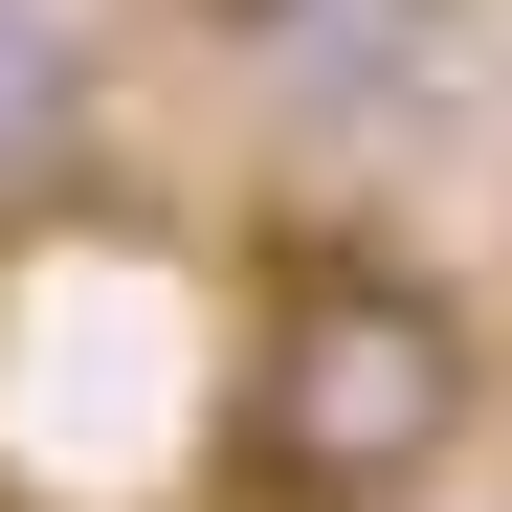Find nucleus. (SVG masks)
Here are the masks:
<instances>
[{
    "mask_svg": "<svg viewBox=\"0 0 512 512\" xmlns=\"http://www.w3.org/2000/svg\"><path fill=\"white\" fill-rule=\"evenodd\" d=\"M490 423L468 290H423L401 245H268L223 357V490L245 512H423Z\"/></svg>",
    "mask_w": 512,
    "mask_h": 512,
    "instance_id": "f257e3e1",
    "label": "nucleus"
},
{
    "mask_svg": "<svg viewBox=\"0 0 512 512\" xmlns=\"http://www.w3.org/2000/svg\"><path fill=\"white\" fill-rule=\"evenodd\" d=\"M67 134H90V23L67 0H0V179H45Z\"/></svg>",
    "mask_w": 512,
    "mask_h": 512,
    "instance_id": "f03ea898",
    "label": "nucleus"
}]
</instances>
